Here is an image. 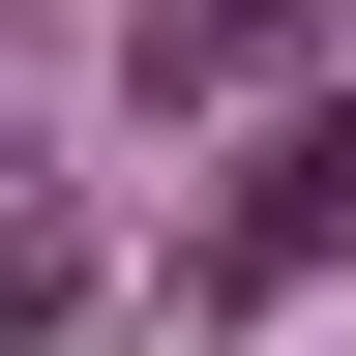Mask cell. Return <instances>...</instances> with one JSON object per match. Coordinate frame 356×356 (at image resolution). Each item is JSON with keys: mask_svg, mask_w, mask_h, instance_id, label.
<instances>
[{"mask_svg": "<svg viewBox=\"0 0 356 356\" xmlns=\"http://www.w3.org/2000/svg\"><path fill=\"white\" fill-rule=\"evenodd\" d=\"M327 267H356V119H267L208 178V297H327Z\"/></svg>", "mask_w": 356, "mask_h": 356, "instance_id": "cell-1", "label": "cell"}, {"mask_svg": "<svg viewBox=\"0 0 356 356\" xmlns=\"http://www.w3.org/2000/svg\"><path fill=\"white\" fill-rule=\"evenodd\" d=\"M356 0H149V30H119V89H149V119H238L267 60H327Z\"/></svg>", "mask_w": 356, "mask_h": 356, "instance_id": "cell-2", "label": "cell"}, {"mask_svg": "<svg viewBox=\"0 0 356 356\" xmlns=\"http://www.w3.org/2000/svg\"><path fill=\"white\" fill-rule=\"evenodd\" d=\"M60 297H89V238H60V208H0V356L60 327Z\"/></svg>", "mask_w": 356, "mask_h": 356, "instance_id": "cell-3", "label": "cell"}]
</instances>
